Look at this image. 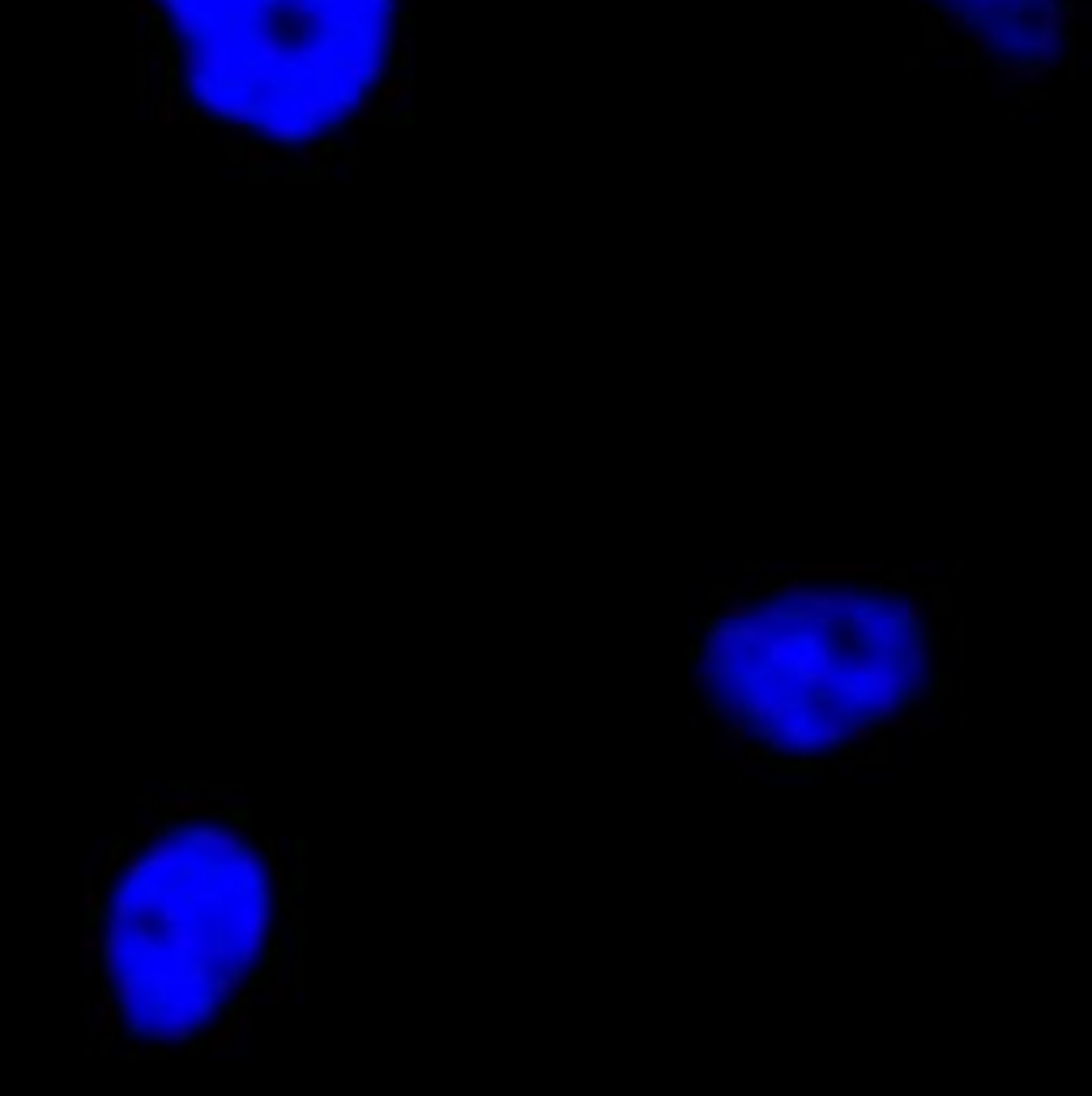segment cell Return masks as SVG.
<instances>
[{"label": "cell", "instance_id": "1", "mask_svg": "<svg viewBox=\"0 0 1092 1096\" xmlns=\"http://www.w3.org/2000/svg\"><path fill=\"white\" fill-rule=\"evenodd\" d=\"M303 849L231 785H175L103 853L82 998L103 1058H214L295 990Z\"/></svg>", "mask_w": 1092, "mask_h": 1096}, {"label": "cell", "instance_id": "2", "mask_svg": "<svg viewBox=\"0 0 1092 1096\" xmlns=\"http://www.w3.org/2000/svg\"><path fill=\"white\" fill-rule=\"evenodd\" d=\"M688 692L713 742L760 777H832L939 730L965 692L956 593L897 564H756L688 636Z\"/></svg>", "mask_w": 1092, "mask_h": 1096}, {"label": "cell", "instance_id": "3", "mask_svg": "<svg viewBox=\"0 0 1092 1096\" xmlns=\"http://www.w3.org/2000/svg\"><path fill=\"white\" fill-rule=\"evenodd\" d=\"M188 107L231 142L308 163L341 146L388 82L397 0H154Z\"/></svg>", "mask_w": 1092, "mask_h": 1096}, {"label": "cell", "instance_id": "4", "mask_svg": "<svg viewBox=\"0 0 1092 1096\" xmlns=\"http://www.w3.org/2000/svg\"><path fill=\"white\" fill-rule=\"evenodd\" d=\"M969 51L986 56L1007 82H1041L1063 47V0H930Z\"/></svg>", "mask_w": 1092, "mask_h": 1096}]
</instances>
